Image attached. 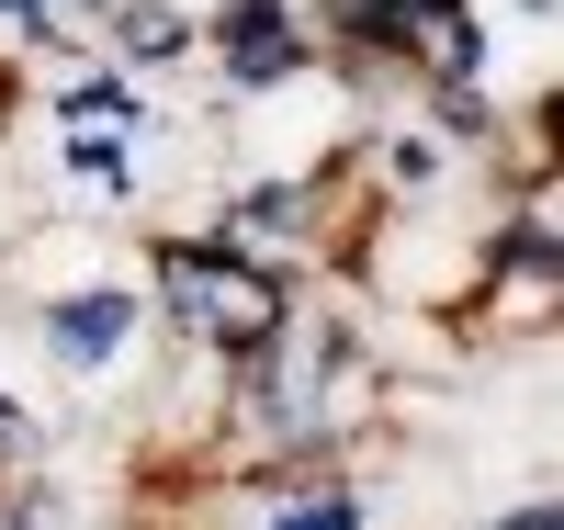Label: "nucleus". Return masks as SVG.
I'll use <instances>...</instances> for the list:
<instances>
[{
    "label": "nucleus",
    "mask_w": 564,
    "mask_h": 530,
    "mask_svg": "<svg viewBox=\"0 0 564 530\" xmlns=\"http://www.w3.org/2000/svg\"><path fill=\"white\" fill-rule=\"evenodd\" d=\"M0 294H12L34 361L68 383V396H113V383L148 361L159 316H148V271H135L113 215H34L0 237Z\"/></svg>",
    "instance_id": "nucleus-1"
},
{
    "label": "nucleus",
    "mask_w": 564,
    "mask_h": 530,
    "mask_svg": "<svg viewBox=\"0 0 564 530\" xmlns=\"http://www.w3.org/2000/svg\"><path fill=\"white\" fill-rule=\"evenodd\" d=\"M384 418V361L361 316L294 282V316L215 383V452H350Z\"/></svg>",
    "instance_id": "nucleus-2"
},
{
    "label": "nucleus",
    "mask_w": 564,
    "mask_h": 530,
    "mask_svg": "<svg viewBox=\"0 0 564 530\" xmlns=\"http://www.w3.org/2000/svg\"><path fill=\"white\" fill-rule=\"evenodd\" d=\"M135 271H148V316H159V339L181 361H249L282 316H294V282H282L271 260L249 249H226L215 226H159V237H135Z\"/></svg>",
    "instance_id": "nucleus-3"
},
{
    "label": "nucleus",
    "mask_w": 564,
    "mask_h": 530,
    "mask_svg": "<svg viewBox=\"0 0 564 530\" xmlns=\"http://www.w3.org/2000/svg\"><path fill=\"white\" fill-rule=\"evenodd\" d=\"M305 23L350 90H497L486 0H305Z\"/></svg>",
    "instance_id": "nucleus-4"
},
{
    "label": "nucleus",
    "mask_w": 564,
    "mask_h": 530,
    "mask_svg": "<svg viewBox=\"0 0 564 530\" xmlns=\"http://www.w3.org/2000/svg\"><path fill=\"white\" fill-rule=\"evenodd\" d=\"M45 125H57V170L90 192V215H113V226H124L135 204H148L170 113H159V90L135 79V68H102V57H90L79 79L45 90Z\"/></svg>",
    "instance_id": "nucleus-5"
},
{
    "label": "nucleus",
    "mask_w": 564,
    "mask_h": 530,
    "mask_svg": "<svg viewBox=\"0 0 564 530\" xmlns=\"http://www.w3.org/2000/svg\"><path fill=\"white\" fill-rule=\"evenodd\" d=\"M215 237H226V249H249V260H271L282 282H327V271L350 260V237H361V192H350L339 159L249 170V181L215 192Z\"/></svg>",
    "instance_id": "nucleus-6"
},
{
    "label": "nucleus",
    "mask_w": 564,
    "mask_h": 530,
    "mask_svg": "<svg viewBox=\"0 0 564 530\" xmlns=\"http://www.w3.org/2000/svg\"><path fill=\"white\" fill-rule=\"evenodd\" d=\"M193 57L215 68L226 102H271V90H305L327 68L305 0H215V12H193Z\"/></svg>",
    "instance_id": "nucleus-7"
},
{
    "label": "nucleus",
    "mask_w": 564,
    "mask_h": 530,
    "mask_svg": "<svg viewBox=\"0 0 564 530\" xmlns=\"http://www.w3.org/2000/svg\"><path fill=\"white\" fill-rule=\"evenodd\" d=\"M90 57L102 68H193V0H102V23H90Z\"/></svg>",
    "instance_id": "nucleus-8"
},
{
    "label": "nucleus",
    "mask_w": 564,
    "mask_h": 530,
    "mask_svg": "<svg viewBox=\"0 0 564 530\" xmlns=\"http://www.w3.org/2000/svg\"><path fill=\"white\" fill-rule=\"evenodd\" d=\"M23 474H45V418H34V396L0 383V497H12Z\"/></svg>",
    "instance_id": "nucleus-9"
},
{
    "label": "nucleus",
    "mask_w": 564,
    "mask_h": 530,
    "mask_svg": "<svg viewBox=\"0 0 564 530\" xmlns=\"http://www.w3.org/2000/svg\"><path fill=\"white\" fill-rule=\"evenodd\" d=\"M475 530H564V508H553V497L531 486V497H508V508H486Z\"/></svg>",
    "instance_id": "nucleus-10"
},
{
    "label": "nucleus",
    "mask_w": 564,
    "mask_h": 530,
    "mask_svg": "<svg viewBox=\"0 0 564 530\" xmlns=\"http://www.w3.org/2000/svg\"><path fill=\"white\" fill-rule=\"evenodd\" d=\"M12 226H23V204H12V192H0V237H12Z\"/></svg>",
    "instance_id": "nucleus-11"
}]
</instances>
